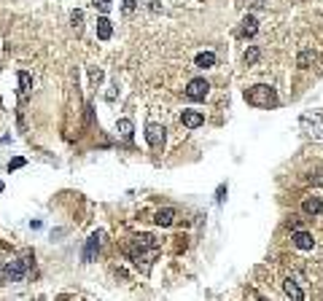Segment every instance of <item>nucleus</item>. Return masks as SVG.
Segmentation results:
<instances>
[{"mask_svg": "<svg viewBox=\"0 0 323 301\" xmlns=\"http://www.w3.org/2000/svg\"><path fill=\"white\" fill-rule=\"evenodd\" d=\"M245 102L256 105V108H275L278 105V92L267 84H256L245 92Z\"/></svg>", "mask_w": 323, "mask_h": 301, "instance_id": "1", "label": "nucleus"}, {"mask_svg": "<svg viewBox=\"0 0 323 301\" xmlns=\"http://www.w3.org/2000/svg\"><path fill=\"white\" fill-rule=\"evenodd\" d=\"M27 269H30V256L27 258H8L3 266V283H22Z\"/></svg>", "mask_w": 323, "mask_h": 301, "instance_id": "2", "label": "nucleus"}, {"mask_svg": "<svg viewBox=\"0 0 323 301\" xmlns=\"http://www.w3.org/2000/svg\"><path fill=\"white\" fill-rule=\"evenodd\" d=\"M299 126H302V132H305L307 137L323 140V116L321 113H305V116L299 118Z\"/></svg>", "mask_w": 323, "mask_h": 301, "instance_id": "3", "label": "nucleus"}, {"mask_svg": "<svg viewBox=\"0 0 323 301\" xmlns=\"http://www.w3.org/2000/svg\"><path fill=\"white\" fill-rule=\"evenodd\" d=\"M210 92V84L205 81V78H191L189 86H186V97L189 100H205Z\"/></svg>", "mask_w": 323, "mask_h": 301, "instance_id": "4", "label": "nucleus"}, {"mask_svg": "<svg viewBox=\"0 0 323 301\" xmlns=\"http://www.w3.org/2000/svg\"><path fill=\"white\" fill-rule=\"evenodd\" d=\"M146 140H148V145L151 148H162V143H164V126L162 124H148L146 126Z\"/></svg>", "mask_w": 323, "mask_h": 301, "instance_id": "5", "label": "nucleus"}, {"mask_svg": "<svg viewBox=\"0 0 323 301\" xmlns=\"http://www.w3.org/2000/svg\"><path fill=\"white\" fill-rule=\"evenodd\" d=\"M291 242H294V247H299V250H313L315 239H313V234H310V231H299V229H296L294 237H291Z\"/></svg>", "mask_w": 323, "mask_h": 301, "instance_id": "6", "label": "nucleus"}, {"mask_svg": "<svg viewBox=\"0 0 323 301\" xmlns=\"http://www.w3.org/2000/svg\"><path fill=\"white\" fill-rule=\"evenodd\" d=\"M97 253H100V234H92L87 239V247H84V261L92 264V261L97 258Z\"/></svg>", "mask_w": 323, "mask_h": 301, "instance_id": "7", "label": "nucleus"}, {"mask_svg": "<svg viewBox=\"0 0 323 301\" xmlns=\"http://www.w3.org/2000/svg\"><path fill=\"white\" fill-rule=\"evenodd\" d=\"M181 121H183V126H189V129H197V126L205 124V116H202L200 110H183Z\"/></svg>", "mask_w": 323, "mask_h": 301, "instance_id": "8", "label": "nucleus"}, {"mask_svg": "<svg viewBox=\"0 0 323 301\" xmlns=\"http://www.w3.org/2000/svg\"><path fill=\"white\" fill-rule=\"evenodd\" d=\"M302 212H305V215H318V212H323V199L321 197H307L305 202H302Z\"/></svg>", "mask_w": 323, "mask_h": 301, "instance_id": "9", "label": "nucleus"}, {"mask_svg": "<svg viewBox=\"0 0 323 301\" xmlns=\"http://www.w3.org/2000/svg\"><path fill=\"white\" fill-rule=\"evenodd\" d=\"M110 35H113V24H110V19L100 16V19H97V38H100V41H108Z\"/></svg>", "mask_w": 323, "mask_h": 301, "instance_id": "10", "label": "nucleus"}, {"mask_svg": "<svg viewBox=\"0 0 323 301\" xmlns=\"http://www.w3.org/2000/svg\"><path fill=\"white\" fill-rule=\"evenodd\" d=\"M283 288H286V296H291V299H296V301L305 299V291L296 285V277H288L286 283H283Z\"/></svg>", "mask_w": 323, "mask_h": 301, "instance_id": "11", "label": "nucleus"}, {"mask_svg": "<svg viewBox=\"0 0 323 301\" xmlns=\"http://www.w3.org/2000/svg\"><path fill=\"white\" fill-rule=\"evenodd\" d=\"M116 132L121 135L124 140H132V132H135V124L129 121V118H118L116 121Z\"/></svg>", "mask_w": 323, "mask_h": 301, "instance_id": "12", "label": "nucleus"}, {"mask_svg": "<svg viewBox=\"0 0 323 301\" xmlns=\"http://www.w3.org/2000/svg\"><path fill=\"white\" fill-rule=\"evenodd\" d=\"M256 30H259V22H256V16H245V19H242V27H240V35H242V38L256 35Z\"/></svg>", "mask_w": 323, "mask_h": 301, "instance_id": "13", "label": "nucleus"}, {"mask_svg": "<svg viewBox=\"0 0 323 301\" xmlns=\"http://www.w3.org/2000/svg\"><path fill=\"white\" fill-rule=\"evenodd\" d=\"M156 220V226H173V220H175V210H170V207H164V210H159L154 215Z\"/></svg>", "mask_w": 323, "mask_h": 301, "instance_id": "14", "label": "nucleus"}, {"mask_svg": "<svg viewBox=\"0 0 323 301\" xmlns=\"http://www.w3.org/2000/svg\"><path fill=\"white\" fill-rule=\"evenodd\" d=\"M30 89H32V78H30V73H19V97L22 100H27V95H30Z\"/></svg>", "mask_w": 323, "mask_h": 301, "instance_id": "15", "label": "nucleus"}, {"mask_svg": "<svg viewBox=\"0 0 323 301\" xmlns=\"http://www.w3.org/2000/svg\"><path fill=\"white\" fill-rule=\"evenodd\" d=\"M194 65H197V68H213V65H215V54H213V51H200V54L194 57Z\"/></svg>", "mask_w": 323, "mask_h": 301, "instance_id": "16", "label": "nucleus"}, {"mask_svg": "<svg viewBox=\"0 0 323 301\" xmlns=\"http://www.w3.org/2000/svg\"><path fill=\"white\" fill-rule=\"evenodd\" d=\"M135 247L137 250H156V239L151 234H140V237H135Z\"/></svg>", "mask_w": 323, "mask_h": 301, "instance_id": "17", "label": "nucleus"}, {"mask_svg": "<svg viewBox=\"0 0 323 301\" xmlns=\"http://www.w3.org/2000/svg\"><path fill=\"white\" fill-rule=\"evenodd\" d=\"M315 62V51H310V49H305L299 54V59H296V65H299V68H307V65H313Z\"/></svg>", "mask_w": 323, "mask_h": 301, "instance_id": "18", "label": "nucleus"}, {"mask_svg": "<svg viewBox=\"0 0 323 301\" xmlns=\"http://www.w3.org/2000/svg\"><path fill=\"white\" fill-rule=\"evenodd\" d=\"M242 59H245V65H253L256 59H259V49H256V46H250V49L245 51V57H242Z\"/></svg>", "mask_w": 323, "mask_h": 301, "instance_id": "19", "label": "nucleus"}, {"mask_svg": "<svg viewBox=\"0 0 323 301\" xmlns=\"http://www.w3.org/2000/svg\"><path fill=\"white\" fill-rule=\"evenodd\" d=\"M92 5H95V8H100L103 14H108V11H110V0H92Z\"/></svg>", "mask_w": 323, "mask_h": 301, "instance_id": "20", "label": "nucleus"}, {"mask_svg": "<svg viewBox=\"0 0 323 301\" xmlns=\"http://www.w3.org/2000/svg\"><path fill=\"white\" fill-rule=\"evenodd\" d=\"M81 19H84V14H81V11H73V16H70V22H73V27H76V30H81Z\"/></svg>", "mask_w": 323, "mask_h": 301, "instance_id": "21", "label": "nucleus"}, {"mask_svg": "<svg viewBox=\"0 0 323 301\" xmlns=\"http://www.w3.org/2000/svg\"><path fill=\"white\" fill-rule=\"evenodd\" d=\"M223 199H226V186H223V183H221V186H218V191H215V202H218V204H221V202H223Z\"/></svg>", "mask_w": 323, "mask_h": 301, "instance_id": "22", "label": "nucleus"}, {"mask_svg": "<svg viewBox=\"0 0 323 301\" xmlns=\"http://www.w3.org/2000/svg\"><path fill=\"white\" fill-rule=\"evenodd\" d=\"M19 167H24V159L19 156V159H14V162L8 164V170H19Z\"/></svg>", "mask_w": 323, "mask_h": 301, "instance_id": "23", "label": "nucleus"}, {"mask_svg": "<svg viewBox=\"0 0 323 301\" xmlns=\"http://www.w3.org/2000/svg\"><path fill=\"white\" fill-rule=\"evenodd\" d=\"M89 76H92V81H103V70H92Z\"/></svg>", "mask_w": 323, "mask_h": 301, "instance_id": "24", "label": "nucleus"}, {"mask_svg": "<svg viewBox=\"0 0 323 301\" xmlns=\"http://www.w3.org/2000/svg\"><path fill=\"white\" fill-rule=\"evenodd\" d=\"M310 183H323V172H315V178L310 175Z\"/></svg>", "mask_w": 323, "mask_h": 301, "instance_id": "25", "label": "nucleus"}, {"mask_svg": "<svg viewBox=\"0 0 323 301\" xmlns=\"http://www.w3.org/2000/svg\"><path fill=\"white\" fill-rule=\"evenodd\" d=\"M135 8V0H124V11H132Z\"/></svg>", "mask_w": 323, "mask_h": 301, "instance_id": "26", "label": "nucleus"}, {"mask_svg": "<svg viewBox=\"0 0 323 301\" xmlns=\"http://www.w3.org/2000/svg\"><path fill=\"white\" fill-rule=\"evenodd\" d=\"M0 191H3V183H0Z\"/></svg>", "mask_w": 323, "mask_h": 301, "instance_id": "27", "label": "nucleus"}]
</instances>
